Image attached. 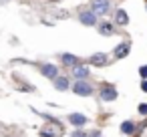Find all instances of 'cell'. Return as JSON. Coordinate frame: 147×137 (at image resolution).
Listing matches in <instances>:
<instances>
[{
  "mask_svg": "<svg viewBox=\"0 0 147 137\" xmlns=\"http://www.w3.org/2000/svg\"><path fill=\"white\" fill-rule=\"evenodd\" d=\"M73 93L79 97H91L93 95V85L89 81H75L73 83Z\"/></svg>",
  "mask_w": 147,
  "mask_h": 137,
  "instance_id": "obj_1",
  "label": "cell"
},
{
  "mask_svg": "<svg viewBox=\"0 0 147 137\" xmlns=\"http://www.w3.org/2000/svg\"><path fill=\"white\" fill-rule=\"evenodd\" d=\"M99 95H101V101H105V103H109V101H115V99L119 97V93H117V89H115L113 85H103Z\"/></svg>",
  "mask_w": 147,
  "mask_h": 137,
  "instance_id": "obj_2",
  "label": "cell"
},
{
  "mask_svg": "<svg viewBox=\"0 0 147 137\" xmlns=\"http://www.w3.org/2000/svg\"><path fill=\"white\" fill-rule=\"evenodd\" d=\"M40 73H42L47 79L55 81V79L59 77V67H57V65H53V63H45V65H40Z\"/></svg>",
  "mask_w": 147,
  "mask_h": 137,
  "instance_id": "obj_3",
  "label": "cell"
},
{
  "mask_svg": "<svg viewBox=\"0 0 147 137\" xmlns=\"http://www.w3.org/2000/svg\"><path fill=\"white\" fill-rule=\"evenodd\" d=\"M79 20H81L85 26H95V24H97V14H95L93 10H85V12L79 14Z\"/></svg>",
  "mask_w": 147,
  "mask_h": 137,
  "instance_id": "obj_4",
  "label": "cell"
},
{
  "mask_svg": "<svg viewBox=\"0 0 147 137\" xmlns=\"http://www.w3.org/2000/svg\"><path fill=\"white\" fill-rule=\"evenodd\" d=\"M69 123H73V125L79 129V127H85V125L89 123V119H87L83 113H71V115H69Z\"/></svg>",
  "mask_w": 147,
  "mask_h": 137,
  "instance_id": "obj_5",
  "label": "cell"
},
{
  "mask_svg": "<svg viewBox=\"0 0 147 137\" xmlns=\"http://www.w3.org/2000/svg\"><path fill=\"white\" fill-rule=\"evenodd\" d=\"M73 77H75L77 81H85V79L89 77V67H87V65H77V67H73Z\"/></svg>",
  "mask_w": 147,
  "mask_h": 137,
  "instance_id": "obj_6",
  "label": "cell"
},
{
  "mask_svg": "<svg viewBox=\"0 0 147 137\" xmlns=\"http://www.w3.org/2000/svg\"><path fill=\"white\" fill-rule=\"evenodd\" d=\"M93 12L95 14H105L109 10V0H93Z\"/></svg>",
  "mask_w": 147,
  "mask_h": 137,
  "instance_id": "obj_7",
  "label": "cell"
},
{
  "mask_svg": "<svg viewBox=\"0 0 147 137\" xmlns=\"http://www.w3.org/2000/svg\"><path fill=\"white\" fill-rule=\"evenodd\" d=\"M63 135V127L61 125H55V127H45L40 131V137H61Z\"/></svg>",
  "mask_w": 147,
  "mask_h": 137,
  "instance_id": "obj_8",
  "label": "cell"
},
{
  "mask_svg": "<svg viewBox=\"0 0 147 137\" xmlns=\"http://www.w3.org/2000/svg\"><path fill=\"white\" fill-rule=\"evenodd\" d=\"M107 61H109V59H107L105 53H95V55L89 59V63L95 65V67H107Z\"/></svg>",
  "mask_w": 147,
  "mask_h": 137,
  "instance_id": "obj_9",
  "label": "cell"
},
{
  "mask_svg": "<svg viewBox=\"0 0 147 137\" xmlns=\"http://www.w3.org/2000/svg\"><path fill=\"white\" fill-rule=\"evenodd\" d=\"M61 63H63L65 67H71V69H73V67H77V65H79V59H77L75 55L63 53V55H61Z\"/></svg>",
  "mask_w": 147,
  "mask_h": 137,
  "instance_id": "obj_10",
  "label": "cell"
},
{
  "mask_svg": "<svg viewBox=\"0 0 147 137\" xmlns=\"http://www.w3.org/2000/svg\"><path fill=\"white\" fill-rule=\"evenodd\" d=\"M53 85H55L57 91H67V89L71 87V81H69V77H57V79L53 81Z\"/></svg>",
  "mask_w": 147,
  "mask_h": 137,
  "instance_id": "obj_11",
  "label": "cell"
},
{
  "mask_svg": "<svg viewBox=\"0 0 147 137\" xmlns=\"http://www.w3.org/2000/svg\"><path fill=\"white\" fill-rule=\"evenodd\" d=\"M115 59H125L129 55V43H121L119 47H115Z\"/></svg>",
  "mask_w": 147,
  "mask_h": 137,
  "instance_id": "obj_12",
  "label": "cell"
},
{
  "mask_svg": "<svg viewBox=\"0 0 147 137\" xmlns=\"http://www.w3.org/2000/svg\"><path fill=\"white\" fill-rule=\"evenodd\" d=\"M135 129H137V125H135L133 121H123V123H121V131H123L125 135H133Z\"/></svg>",
  "mask_w": 147,
  "mask_h": 137,
  "instance_id": "obj_13",
  "label": "cell"
},
{
  "mask_svg": "<svg viewBox=\"0 0 147 137\" xmlns=\"http://www.w3.org/2000/svg\"><path fill=\"white\" fill-rule=\"evenodd\" d=\"M99 32H101L103 36H111V34H113V24H111V22H101V24H99Z\"/></svg>",
  "mask_w": 147,
  "mask_h": 137,
  "instance_id": "obj_14",
  "label": "cell"
},
{
  "mask_svg": "<svg viewBox=\"0 0 147 137\" xmlns=\"http://www.w3.org/2000/svg\"><path fill=\"white\" fill-rule=\"evenodd\" d=\"M115 22H117V24H127V22H129L127 12H125V10H117V14H115Z\"/></svg>",
  "mask_w": 147,
  "mask_h": 137,
  "instance_id": "obj_15",
  "label": "cell"
},
{
  "mask_svg": "<svg viewBox=\"0 0 147 137\" xmlns=\"http://www.w3.org/2000/svg\"><path fill=\"white\" fill-rule=\"evenodd\" d=\"M71 137H87V133H85L83 129H75V131L71 133Z\"/></svg>",
  "mask_w": 147,
  "mask_h": 137,
  "instance_id": "obj_16",
  "label": "cell"
},
{
  "mask_svg": "<svg viewBox=\"0 0 147 137\" xmlns=\"http://www.w3.org/2000/svg\"><path fill=\"white\" fill-rule=\"evenodd\" d=\"M139 75H141V79H143V81L147 79V65H143V67L139 69Z\"/></svg>",
  "mask_w": 147,
  "mask_h": 137,
  "instance_id": "obj_17",
  "label": "cell"
},
{
  "mask_svg": "<svg viewBox=\"0 0 147 137\" xmlns=\"http://www.w3.org/2000/svg\"><path fill=\"white\" fill-rule=\"evenodd\" d=\"M139 113L141 115H147V103H141L139 105Z\"/></svg>",
  "mask_w": 147,
  "mask_h": 137,
  "instance_id": "obj_18",
  "label": "cell"
},
{
  "mask_svg": "<svg viewBox=\"0 0 147 137\" xmlns=\"http://www.w3.org/2000/svg\"><path fill=\"white\" fill-rule=\"evenodd\" d=\"M141 91H145V93H147V81H141Z\"/></svg>",
  "mask_w": 147,
  "mask_h": 137,
  "instance_id": "obj_19",
  "label": "cell"
}]
</instances>
